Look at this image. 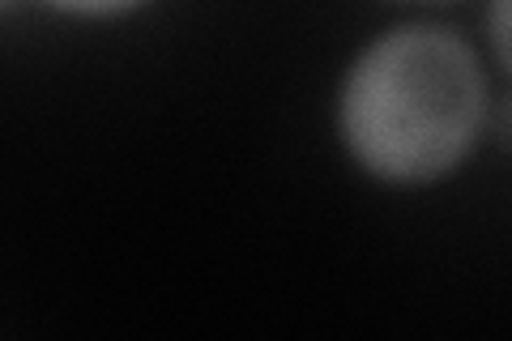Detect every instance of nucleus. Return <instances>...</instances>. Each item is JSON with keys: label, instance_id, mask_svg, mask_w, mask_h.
I'll list each match as a JSON object with an SVG mask.
<instances>
[{"label": "nucleus", "instance_id": "obj_4", "mask_svg": "<svg viewBox=\"0 0 512 341\" xmlns=\"http://www.w3.org/2000/svg\"><path fill=\"white\" fill-rule=\"evenodd\" d=\"M495 133L504 137V145H512V99L500 107V116H495Z\"/></svg>", "mask_w": 512, "mask_h": 341}, {"label": "nucleus", "instance_id": "obj_1", "mask_svg": "<svg viewBox=\"0 0 512 341\" xmlns=\"http://www.w3.org/2000/svg\"><path fill=\"white\" fill-rule=\"evenodd\" d=\"M487 111V81L466 39L402 26L355 60L342 90V137L372 175L427 184L457 167Z\"/></svg>", "mask_w": 512, "mask_h": 341}, {"label": "nucleus", "instance_id": "obj_3", "mask_svg": "<svg viewBox=\"0 0 512 341\" xmlns=\"http://www.w3.org/2000/svg\"><path fill=\"white\" fill-rule=\"evenodd\" d=\"M56 9H69V13H90V18H103V13H124L141 5V0H47Z\"/></svg>", "mask_w": 512, "mask_h": 341}, {"label": "nucleus", "instance_id": "obj_2", "mask_svg": "<svg viewBox=\"0 0 512 341\" xmlns=\"http://www.w3.org/2000/svg\"><path fill=\"white\" fill-rule=\"evenodd\" d=\"M491 43L512 69V0H491Z\"/></svg>", "mask_w": 512, "mask_h": 341}]
</instances>
